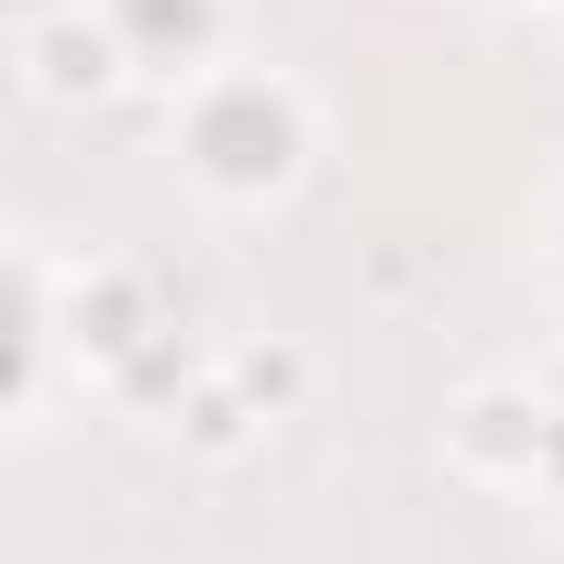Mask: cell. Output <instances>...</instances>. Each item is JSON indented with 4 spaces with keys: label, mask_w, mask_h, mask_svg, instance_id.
Segmentation results:
<instances>
[{
    "label": "cell",
    "mask_w": 564,
    "mask_h": 564,
    "mask_svg": "<svg viewBox=\"0 0 564 564\" xmlns=\"http://www.w3.org/2000/svg\"><path fill=\"white\" fill-rule=\"evenodd\" d=\"M111 56H122V45H111L100 23H78V12H45V23H34V78H45L56 100L111 89Z\"/></svg>",
    "instance_id": "6da1fadb"
},
{
    "label": "cell",
    "mask_w": 564,
    "mask_h": 564,
    "mask_svg": "<svg viewBox=\"0 0 564 564\" xmlns=\"http://www.w3.org/2000/svg\"><path fill=\"white\" fill-rule=\"evenodd\" d=\"M243 421H254V399H243V388H199V410H188V432H199L210 454H232V443H243Z\"/></svg>",
    "instance_id": "7a4b0ae2"
},
{
    "label": "cell",
    "mask_w": 564,
    "mask_h": 564,
    "mask_svg": "<svg viewBox=\"0 0 564 564\" xmlns=\"http://www.w3.org/2000/svg\"><path fill=\"white\" fill-rule=\"evenodd\" d=\"M254 410H276V399H300V355H243V377H232Z\"/></svg>",
    "instance_id": "3957f363"
}]
</instances>
